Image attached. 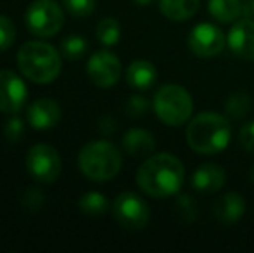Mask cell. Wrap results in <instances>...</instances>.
Here are the masks:
<instances>
[{
  "label": "cell",
  "mask_w": 254,
  "mask_h": 253,
  "mask_svg": "<svg viewBox=\"0 0 254 253\" xmlns=\"http://www.w3.org/2000/svg\"><path fill=\"white\" fill-rule=\"evenodd\" d=\"M185 179L184 163L170 153L151 155L137 172V184L145 194L163 199L180 191Z\"/></svg>",
  "instance_id": "cell-1"
},
{
  "label": "cell",
  "mask_w": 254,
  "mask_h": 253,
  "mask_svg": "<svg viewBox=\"0 0 254 253\" xmlns=\"http://www.w3.org/2000/svg\"><path fill=\"white\" fill-rule=\"evenodd\" d=\"M230 123L223 115L202 111L187 127V142L195 153L214 155L223 151L230 142Z\"/></svg>",
  "instance_id": "cell-2"
},
{
  "label": "cell",
  "mask_w": 254,
  "mask_h": 253,
  "mask_svg": "<svg viewBox=\"0 0 254 253\" xmlns=\"http://www.w3.org/2000/svg\"><path fill=\"white\" fill-rule=\"evenodd\" d=\"M19 71L35 84H51L63 68V59L56 47L45 42L31 40L17 51Z\"/></svg>",
  "instance_id": "cell-3"
},
{
  "label": "cell",
  "mask_w": 254,
  "mask_h": 253,
  "mask_svg": "<svg viewBox=\"0 0 254 253\" xmlns=\"http://www.w3.org/2000/svg\"><path fill=\"white\" fill-rule=\"evenodd\" d=\"M123 158L120 149L107 141H92L81 148L78 155V167L90 180L106 182L120 173Z\"/></svg>",
  "instance_id": "cell-4"
},
{
  "label": "cell",
  "mask_w": 254,
  "mask_h": 253,
  "mask_svg": "<svg viewBox=\"0 0 254 253\" xmlns=\"http://www.w3.org/2000/svg\"><path fill=\"white\" fill-rule=\"evenodd\" d=\"M194 102L184 87L177 84L163 85L154 95V111L157 118L170 127H180L190 118Z\"/></svg>",
  "instance_id": "cell-5"
},
{
  "label": "cell",
  "mask_w": 254,
  "mask_h": 253,
  "mask_svg": "<svg viewBox=\"0 0 254 253\" xmlns=\"http://www.w3.org/2000/svg\"><path fill=\"white\" fill-rule=\"evenodd\" d=\"M64 12L54 0H35L26 10V26L30 33L40 38H49L61 31Z\"/></svg>",
  "instance_id": "cell-6"
},
{
  "label": "cell",
  "mask_w": 254,
  "mask_h": 253,
  "mask_svg": "<svg viewBox=\"0 0 254 253\" xmlns=\"http://www.w3.org/2000/svg\"><path fill=\"white\" fill-rule=\"evenodd\" d=\"M26 169L37 182L52 184L63 170V162L56 148L49 144H35L26 155Z\"/></svg>",
  "instance_id": "cell-7"
},
{
  "label": "cell",
  "mask_w": 254,
  "mask_h": 253,
  "mask_svg": "<svg viewBox=\"0 0 254 253\" xmlns=\"http://www.w3.org/2000/svg\"><path fill=\"white\" fill-rule=\"evenodd\" d=\"M113 215L121 227L128 231H140L147 226L149 206L144 199L135 192H121L113 203Z\"/></svg>",
  "instance_id": "cell-8"
},
{
  "label": "cell",
  "mask_w": 254,
  "mask_h": 253,
  "mask_svg": "<svg viewBox=\"0 0 254 253\" xmlns=\"http://www.w3.org/2000/svg\"><path fill=\"white\" fill-rule=\"evenodd\" d=\"M28 88L23 78L12 70H0V111L16 115L24 108Z\"/></svg>",
  "instance_id": "cell-9"
},
{
  "label": "cell",
  "mask_w": 254,
  "mask_h": 253,
  "mask_svg": "<svg viewBox=\"0 0 254 253\" xmlns=\"http://www.w3.org/2000/svg\"><path fill=\"white\" fill-rule=\"evenodd\" d=\"M189 47L199 58H214L225 49V35L211 23L195 24L189 35Z\"/></svg>",
  "instance_id": "cell-10"
},
{
  "label": "cell",
  "mask_w": 254,
  "mask_h": 253,
  "mask_svg": "<svg viewBox=\"0 0 254 253\" xmlns=\"http://www.w3.org/2000/svg\"><path fill=\"white\" fill-rule=\"evenodd\" d=\"M88 78L97 87L109 88L120 80L121 77V63L116 54L109 51H99L88 59L87 64Z\"/></svg>",
  "instance_id": "cell-11"
},
{
  "label": "cell",
  "mask_w": 254,
  "mask_h": 253,
  "mask_svg": "<svg viewBox=\"0 0 254 253\" xmlns=\"http://www.w3.org/2000/svg\"><path fill=\"white\" fill-rule=\"evenodd\" d=\"M227 45L235 56L254 61V19H241L232 26L227 37Z\"/></svg>",
  "instance_id": "cell-12"
},
{
  "label": "cell",
  "mask_w": 254,
  "mask_h": 253,
  "mask_svg": "<svg viewBox=\"0 0 254 253\" xmlns=\"http://www.w3.org/2000/svg\"><path fill=\"white\" fill-rule=\"evenodd\" d=\"M61 108L52 99H38L28 108V122L35 130H49L61 120Z\"/></svg>",
  "instance_id": "cell-13"
},
{
  "label": "cell",
  "mask_w": 254,
  "mask_h": 253,
  "mask_svg": "<svg viewBox=\"0 0 254 253\" xmlns=\"http://www.w3.org/2000/svg\"><path fill=\"white\" fill-rule=\"evenodd\" d=\"M246 212V201L239 192H227L220 196L213 205V217L223 226L239 222Z\"/></svg>",
  "instance_id": "cell-14"
},
{
  "label": "cell",
  "mask_w": 254,
  "mask_h": 253,
  "mask_svg": "<svg viewBox=\"0 0 254 253\" xmlns=\"http://www.w3.org/2000/svg\"><path fill=\"white\" fill-rule=\"evenodd\" d=\"M225 170L216 163H204L192 175V187L201 192H216L225 184Z\"/></svg>",
  "instance_id": "cell-15"
},
{
  "label": "cell",
  "mask_w": 254,
  "mask_h": 253,
  "mask_svg": "<svg viewBox=\"0 0 254 253\" xmlns=\"http://www.w3.org/2000/svg\"><path fill=\"white\" fill-rule=\"evenodd\" d=\"M123 149L133 158H149L156 149V141L144 128H130L123 135Z\"/></svg>",
  "instance_id": "cell-16"
},
{
  "label": "cell",
  "mask_w": 254,
  "mask_h": 253,
  "mask_svg": "<svg viewBox=\"0 0 254 253\" xmlns=\"http://www.w3.org/2000/svg\"><path fill=\"white\" fill-rule=\"evenodd\" d=\"M157 80V70L152 63L137 59L127 70V84L135 90H149Z\"/></svg>",
  "instance_id": "cell-17"
},
{
  "label": "cell",
  "mask_w": 254,
  "mask_h": 253,
  "mask_svg": "<svg viewBox=\"0 0 254 253\" xmlns=\"http://www.w3.org/2000/svg\"><path fill=\"white\" fill-rule=\"evenodd\" d=\"M159 9L171 21H187L197 12L199 0H159Z\"/></svg>",
  "instance_id": "cell-18"
},
{
  "label": "cell",
  "mask_w": 254,
  "mask_h": 253,
  "mask_svg": "<svg viewBox=\"0 0 254 253\" xmlns=\"http://www.w3.org/2000/svg\"><path fill=\"white\" fill-rule=\"evenodd\" d=\"M207 10L220 23H234L242 14L241 0H207Z\"/></svg>",
  "instance_id": "cell-19"
},
{
  "label": "cell",
  "mask_w": 254,
  "mask_h": 253,
  "mask_svg": "<svg viewBox=\"0 0 254 253\" xmlns=\"http://www.w3.org/2000/svg\"><path fill=\"white\" fill-rule=\"evenodd\" d=\"M107 198L99 191H88L78 199V208L83 215L88 217H101L107 212Z\"/></svg>",
  "instance_id": "cell-20"
},
{
  "label": "cell",
  "mask_w": 254,
  "mask_h": 253,
  "mask_svg": "<svg viewBox=\"0 0 254 253\" xmlns=\"http://www.w3.org/2000/svg\"><path fill=\"white\" fill-rule=\"evenodd\" d=\"M95 33H97V38L102 45L113 47L121 38V26L114 17H104L102 21H99Z\"/></svg>",
  "instance_id": "cell-21"
},
{
  "label": "cell",
  "mask_w": 254,
  "mask_h": 253,
  "mask_svg": "<svg viewBox=\"0 0 254 253\" xmlns=\"http://www.w3.org/2000/svg\"><path fill=\"white\" fill-rule=\"evenodd\" d=\"M225 109L227 113L235 120H242L248 116L249 109H251V97L246 92H235L228 97L225 102Z\"/></svg>",
  "instance_id": "cell-22"
},
{
  "label": "cell",
  "mask_w": 254,
  "mask_h": 253,
  "mask_svg": "<svg viewBox=\"0 0 254 253\" xmlns=\"http://www.w3.org/2000/svg\"><path fill=\"white\" fill-rule=\"evenodd\" d=\"M175 212L180 217V220L192 224L199 217V205L190 194H180L177 198V203H175Z\"/></svg>",
  "instance_id": "cell-23"
},
{
  "label": "cell",
  "mask_w": 254,
  "mask_h": 253,
  "mask_svg": "<svg viewBox=\"0 0 254 253\" xmlns=\"http://www.w3.org/2000/svg\"><path fill=\"white\" fill-rule=\"evenodd\" d=\"M63 54L66 56L69 61H76V59L83 58L85 52L88 49V44L83 37H78V35H71V37H66L63 40Z\"/></svg>",
  "instance_id": "cell-24"
},
{
  "label": "cell",
  "mask_w": 254,
  "mask_h": 253,
  "mask_svg": "<svg viewBox=\"0 0 254 253\" xmlns=\"http://www.w3.org/2000/svg\"><path fill=\"white\" fill-rule=\"evenodd\" d=\"M16 40V26L7 16L0 14V52L10 49Z\"/></svg>",
  "instance_id": "cell-25"
},
{
  "label": "cell",
  "mask_w": 254,
  "mask_h": 253,
  "mask_svg": "<svg viewBox=\"0 0 254 253\" xmlns=\"http://www.w3.org/2000/svg\"><path fill=\"white\" fill-rule=\"evenodd\" d=\"M67 12L74 17H87L95 10V0H63Z\"/></svg>",
  "instance_id": "cell-26"
},
{
  "label": "cell",
  "mask_w": 254,
  "mask_h": 253,
  "mask_svg": "<svg viewBox=\"0 0 254 253\" xmlns=\"http://www.w3.org/2000/svg\"><path fill=\"white\" fill-rule=\"evenodd\" d=\"M147 109H149V101L144 95H131L127 101V104H125V111L131 118H140V116H144L147 113Z\"/></svg>",
  "instance_id": "cell-27"
},
{
  "label": "cell",
  "mask_w": 254,
  "mask_h": 253,
  "mask_svg": "<svg viewBox=\"0 0 254 253\" xmlns=\"http://www.w3.org/2000/svg\"><path fill=\"white\" fill-rule=\"evenodd\" d=\"M5 137L9 142H19L24 137V123L19 116H10L5 123Z\"/></svg>",
  "instance_id": "cell-28"
},
{
  "label": "cell",
  "mask_w": 254,
  "mask_h": 253,
  "mask_svg": "<svg viewBox=\"0 0 254 253\" xmlns=\"http://www.w3.org/2000/svg\"><path fill=\"white\" fill-rule=\"evenodd\" d=\"M239 142L241 146L249 153H254V120L249 123H246L239 132Z\"/></svg>",
  "instance_id": "cell-29"
},
{
  "label": "cell",
  "mask_w": 254,
  "mask_h": 253,
  "mask_svg": "<svg viewBox=\"0 0 254 253\" xmlns=\"http://www.w3.org/2000/svg\"><path fill=\"white\" fill-rule=\"evenodd\" d=\"M30 201H33V210L40 208L42 201H44V194L38 189H28L24 194V205H28Z\"/></svg>",
  "instance_id": "cell-30"
},
{
  "label": "cell",
  "mask_w": 254,
  "mask_h": 253,
  "mask_svg": "<svg viewBox=\"0 0 254 253\" xmlns=\"http://www.w3.org/2000/svg\"><path fill=\"white\" fill-rule=\"evenodd\" d=\"M114 128H116V122H114L111 116H104V118L101 120V130L104 132V134H111Z\"/></svg>",
  "instance_id": "cell-31"
},
{
  "label": "cell",
  "mask_w": 254,
  "mask_h": 253,
  "mask_svg": "<svg viewBox=\"0 0 254 253\" xmlns=\"http://www.w3.org/2000/svg\"><path fill=\"white\" fill-rule=\"evenodd\" d=\"M242 14L249 19H254V0H244L242 3Z\"/></svg>",
  "instance_id": "cell-32"
},
{
  "label": "cell",
  "mask_w": 254,
  "mask_h": 253,
  "mask_svg": "<svg viewBox=\"0 0 254 253\" xmlns=\"http://www.w3.org/2000/svg\"><path fill=\"white\" fill-rule=\"evenodd\" d=\"M137 5H140V7H145V5H151V3L154 2V0H133Z\"/></svg>",
  "instance_id": "cell-33"
},
{
  "label": "cell",
  "mask_w": 254,
  "mask_h": 253,
  "mask_svg": "<svg viewBox=\"0 0 254 253\" xmlns=\"http://www.w3.org/2000/svg\"><path fill=\"white\" fill-rule=\"evenodd\" d=\"M251 180L254 182V165H253V169H251Z\"/></svg>",
  "instance_id": "cell-34"
}]
</instances>
